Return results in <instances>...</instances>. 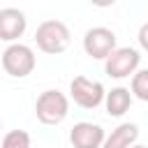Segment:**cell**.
Masks as SVG:
<instances>
[{"label": "cell", "instance_id": "cell-1", "mask_svg": "<svg viewBox=\"0 0 148 148\" xmlns=\"http://www.w3.org/2000/svg\"><path fill=\"white\" fill-rule=\"evenodd\" d=\"M69 28L62 23V21H56V18H49V21H42L35 30V42H37V49L49 53V56H58L62 53L67 46H69Z\"/></svg>", "mask_w": 148, "mask_h": 148}, {"label": "cell", "instance_id": "cell-2", "mask_svg": "<svg viewBox=\"0 0 148 148\" xmlns=\"http://www.w3.org/2000/svg\"><path fill=\"white\" fill-rule=\"evenodd\" d=\"M69 113V99L60 90H44L35 102V116L44 125H58Z\"/></svg>", "mask_w": 148, "mask_h": 148}, {"label": "cell", "instance_id": "cell-3", "mask_svg": "<svg viewBox=\"0 0 148 148\" xmlns=\"http://www.w3.org/2000/svg\"><path fill=\"white\" fill-rule=\"evenodd\" d=\"M35 65H37V58L28 44L16 42L2 51V69L14 79H25L28 74H32Z\"/></svg>", "mask_w": 148, "mask_h": 148}, {"label": "cell", "instance_id": "cell-4", "mask_svg": "<svg viewBox=\"0 0 148 148\" xmlns=\"http://www.w3.org/2000/svg\"><path fill=\"white\" fill-rule=\"evenodd\" d=\"M139 62H141V56L136 49L120 46L104 60V72L111 79H127V76H134L139 72Z\"/></svg>", "mask_w": 148, "mask_h": 148}, {"label": "cell", "instance_id": "cell-5", "mask_svg": "<svg viewBox=\"0 0 148 148\" xmlns=\"http://www.w3.org/2000/svg\"><path fill=\"white\" fill-rule=\"evenodd\" d=\"M69 95L81 109H97L104 102L106 90L99 81H92L88 76H74L69 83Z\"/></svg>", "mask_w": 148, "mask_h": 148}, {"label": "cell", "instance_id": "cell-6", "mask_svg": "<svg viewBox=\"0 0 148 148\" xmlns=\"http://www.w3.org/2000/svg\"><path fill=\"white\" fill-rule=\"evenodd\" d=\"M116 49H118L116 46V32L104 28V25L90 28L83 35V51L95 60H106Z\"/></svg>", "mask_w": 148, "mask_h": 148}, {"label": "cell", "instance_id": "cell-7", "mask_svg": "<svg viewBox=\"0 0 148 148\" xmlns=\"http://www.w3.org/2000/svg\"><path fill=\"white\" fill-rule=\"evenodd\" d=\"M104 139H106V134H104L102 125H97V123L83 120L69 130V141L74 148H102Z\"/></svg>", "mask_w": 148, "mask_h": 148}, {"label": "cell", "instance_id": "cell-8", "mask_svg": "<svg viewBox=\"0 0 148 148\" xmlns=\"http://www.w3.org/2000/svg\"><path fill=\"white\" fill-rule=\"evenodd\" d=\"M25 28H28V18L21 9H16V7L0 9V39L2 42L16 44V39L25 32Z\"/></svg>", "mask_w": 148, "mask_h": 148}, {"label": "cell", "instance_id": "cell-9", "mask_svg": "<svg viewBox=\"0 0 148 148\" xmlns=\"http://www.w3.org/2000/svg\"><path fill=\"white\" fill-rule=\"evenodd\" d=\"M136 139H139V127L134 123H123L116 130H111L102 148H132L136 146Z\"/></svg>", "mask_w": 148, "mask_h": 148}, {"label": "cell", "instance_id": "cell-10", "mask_svg": "<svg viewBox=\"0 0 148 148\" xmlns=\"http://www.w3.org/2000/svg\"><path fill=\"white\" fill-rule=\"evenodd\" d=\"M104 104H106V113L109 116H113V118L125 116L130 111V106H132V92H130V88H125V86L111 88L106 92V97H104Z\"/></svg>", "mask_w": 148, "mask_h": 148}, {"label": "cell", "instance_id": "cell-11", "mask_svg": "<svg viewBox=\"0 0 148 148\" xmlns=\"http://www.w3.org/2000/svg\"><path fill=\"white\" fill-rule=\"evenodd\" d=\"M0 148H30V134L25 130H12L2 136Z\"/></svg>", "mask_w": 148, "mask_h": 148}, {"label": "cell", "instance_id": "cell-12", "mask_svg": "<svg viewBox=\"0 0 148 148\" xmlns=\"http://www.w3.org/2000/svg\"><path fill=\"white\" fill-rule=\"evenodd\" d=\"M130 92H132V97H136L141 102H148V69H139L132 76Z\"/></svg>", "mask_w": 148, "mask_h": 148}, {"label": "cell", "instance_id": "cell-13", "mask_svg": "<svg viewBox=\"0 0 148 148\" xmlns=\"http://www.w3.org/2000/svg\"><path fill=\"white\" fill-rule=\"evenodd\" d=\"M136 39H139V46L143 49V51H148V21L139 28V35H136Z\"/></svg>", "mask_w": 148, "mask_h": 148}, {"label": "cell", "instance_id": "cell-14", "mask_svg": "<svg viewBox=\"0 0 148 148\" xmlns=\"http://www.w3.org/2000/svg\"><path fill=\"white\" fill-rule=\"evenodd\" d=\"M132 148H146V146H132Z\"/></svg>", "mask_w": 148, "mask_h": 148}, {"label": "cell", "instance_id": "cell-15", "mask_svg": "<svg viewBox=\"0 0 148 148\" xmlns=\"http://www.w3.org/2000/svg\"><path fill=\"white\" fill-rule=\"evenodd\" d=\"M0 130H2V120H0Z\"/></svg>", "mask_w": 148, "mask_h": 148}]
</instances>
